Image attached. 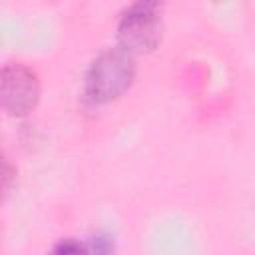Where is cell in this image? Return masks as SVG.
I'll use <instances>...</instances> for the list:
<instances>
[{
	"mask_svg": "<svg viewBox=\"0 0 255 255\" xmlns=\"http://www.w3.org/2000/svg\"><path fill=\"white\" fill-rule=\"evenodd\" d=\"M137 74L135 56L120 46L102 50L88 66L84 76V98L94 106H104L120 100L131 86Z\"/></svg>",
	"mask_w": 255,
	"mask_h": 255,
	"instance_id": "1",
	"label": "cell"
},
{
	"mask_svg": "<svg viewBox=\"0 0 255 255\" xmlns=\"http://www.w3.org/2000/svg\"><path fill=\"white\" fill-rule=\"evenodd\" d=\"M161 10L163 4L153 0H139L129 4L118 20V46L131 56H143L157 50L163 40Z\"/></svg>",
	"mask_w": 255,
	"mask_h": 255,
	"instance_id": "2",
	"label": "cell"
},
{
	"mask_svg": "<svg viewBox=\"0 0 255 255\" xmlns=\"http://www.w3.org/2000/svg\"><path fill=\"white\" fill-rule=\"evenodd\" d=\"M42 86L38 74L20 62H10L0 72L2 110L12 118H24L36 110Z\"/></svg>",
	"mask_w": 255,
	"mask_h": 255,
	"instance_id": "3",
	"label": "cell"
},
{
	"mask_svg": "<svg viewBox=\"0 0 255 255\" xmlns=\"http://www.w3.org/2000/svg\"><path fill=\"white\" fill-rule=\"evenodd\" d=\"M50 255H92V253L86 243H82L74 237H66V239H60L52 247Z\"/></svg>",
	"mask_w": 255,
	"mask_h": 255,
	"instance_id": "4",
	"label": "cell"
},
{
	"mask_svg": "<svg viewBox=\"0 0 255 255\" xmlns=\"http://www.w3.org/2000/svg\"><path fill=\"white\" fill-rule=\"evenodd\" d=\"M88 247H90V253H92V255H114V253H116V241H114V237H112L110 233H106V231L96 233V235L90 239Z\"/></svg>",
	"mask_w": 255,
	"mask_h": 255,
	"instance_id": "5",
	"label": "cell"
},
{
	"mask_svg": "<svg viewBox=\"0 0 255 255\" xmlns=\"http://www.w3.org/2000/svg\"><path fill=\"white\" fill-rule=\"evenodd\" d=\"M10 179H12V171H10V163L4 161V191L8 193L10 189Z\"/></svg>",
	"mask_w": 255,
	"mask_h": 255,
	"instance_id": "6",
	"label": "cell"
}]
</instances>
